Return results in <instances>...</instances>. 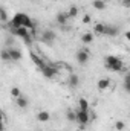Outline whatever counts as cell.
<instances>
[{
  "label": "cell",
  "instance_id": "9a60e30c",
  "mask_svg": "<svg viewBox=\"0 0 130 131\" xmlns=\"http://www.w3.org/2000/svg\"><path fill=\"white\" fill-rule=\"evenodd\" d=\"M106 28H107V25H104V23H95L92 32L95 35H104L106 34Z\"/></svg>",
  "mask_w": 130,
  "mask_h": 131
},
{
  "label": "cell",
  "instance_id": "ac0fdd59",
  "mask_svg": "<svg viewBox=\"0 0 130 131\" xmlns=\"http://www.w3.org/2000/svg\"><path fill=\"white\" fill-rule=\"evenodd\" d=\"M92 6H94V9H97V11H103V9H106L107 3H106V0H94V2H92Z\"/></svg>",
  "mask_w": 130,
  "mask_h": 131
},
{
  "label": "cell",
  "instance_id": "7c38bea8",
  "mask_svg": "<svg viewBox=\"0 0 130 131\" xmlns=\"http://www.w3.org/2000/svg\"><path fill=\"white\" fill-rule=\"evenodd\" d=\"M118 34H119V28H118V26H115V25H107V28H106V34H104V35L113 38V37H116Z\"/></svg>",
  "mask_w": 130,
  "mask_h": 131
},
{
  "label": "cell",
  "instance_id": "8fae6325",
  "mask_svg": "<svg viewBox=\"0 0 130 131\" xmlns=\"http://www.w3.org/2000/svg\"><path fill=\"white\" fill-rule=\"evenodd\" d=\"M94 40H95V34H94V32H84V34H81V41H83V44H84V46L92 44V43H94Z\"/></svg>",
  "mask_w": 130,
  "mask_h": 131
},
{
  "label": "cell",
  "instance_id": "d4e9b609",
  "mask_svg": "<svg viewBox=\"0 0 130 131\" xmlns=\"http://www.w3.org/2000/svg\"><path fill=\"white\" fill-rule=\"evenodd\" d=\"M123 89H124V92H126L127 95H130V82H124V84H123Z\"/></svg>",
  "mask_w": 130,
  "mask_h": 131
},
{
  "label": "cell",
  "instance_id": "30bf717a",
  "mask_svg": "<svg viewBox=\"0 0 130 131\" xmlns=\"http://www.w3.org/2000/svg\"><path fill=\"white\" fill-rule=\"evenodd\" d=\"M67 85H69L70 89H77V87L80 85V76H78L77 73L69 75V78H67Z\"/></svg>",
  "mask_w": 130,
  "mask_h": 131
},
{
  "label": "cell",
  "instance_id": "83f0119b",
  "mask_svg": "<svg viewBox=\"0 0 130 131\" xmlns=\"http://www.w3.org/2000/svg\"><path fill=\"white\" fill-rule=\"evenodd\" d=\"M124 38H126L127 41H130V29H129V31H126V32H124Z\"/></svg>",
  "mask_w": 130,
  "mask_h": 131
},
{
  "label": "cell",
  "instance_id": "6da1fadb",
  "mask_svg": "<svg viewBox=\"0 0 130 131\" xmlns=\"http://www.w3.org/2000/svg\"><path fill=\"white\" fill-rule=\"evenodd\" d=\"M104 67L107 70H110V72H123L124 61L116 55H107L104 58Z\"/></svg>",
  "mask_w": 130,
  "mask_h": 131
},
{
  "label": "cell",
  "instance_id": "5b68a950",
  "mask_svg": "<svg viewBox=\"0 0 130 131\" xmlns=\"http://www.w3.org/2000/svg\"><path fill=\"white\" fill-rule=\"evenodd\" d=\"M112 87V79L109 76H101L99 79L97 81V89L99 92H106Z\"/></svg>",
  "mask_w": 130,
  "mask_h": 131
},
{
  "label": "cell",
  "instance_id": "d6986e66",
  "mask_svg": "<svg viewBox=\"0 0 130 131\" xmlns=\"http://www.w3.org/2000/svg\"><path fill=\"white\" fill-rule=\"evenodd\" d=\"M66 119H67L69 122H77V110L69 108V110L66 111Z\"/></svg>",
  "mask_w": 130,
  "mask_h": 131
},
{
  "label": "cell",
  "instance_id": "5bb4252c",
  "mask_svg": "<svg viewBox=\"0 0 130 131\" xmlns=\"http://www.w3.org/2000/svg\"><path fill=\"white\" fill-rule=\"evenodd\" d=\"M15 101V105L18 107V108H28V105H29V99L26 98V96H20V98H17V99H14Z\"/></svg>",
  "mask_w": 130,
  "mask_h": 131
},
{
  "label": "cell",
  "instance_id": "e0dca14e",
  "mask_svg": "<svg viewBox=\"0 0 130 131\" xmlns=\"http://www.w3.org/2000/svg\"><path fill=\"white\" fill-rule=\"evenodd\" d=\"M31 60H32V61H34V64L37 66V67H38L40 70H41V69H43V67L46 66V63H44V61H43V60H41L40 57H37L35 53H31Z\"/></svg>",
  "mask_w": 130,
  "mask_h": 131
},
{
  "label": "cell",
  "instance_id": "ffe728a7",
  "mask_svg": "<svg viewBox=\"0 0 130 131\" xmlns=\"http://www.w3.org/2000/svg\"><path fill=\"white\" fill-rule=\"evenodd\" d=\"M113 130L115 131H124L126 130V122L124 121H116L113 124Z\"/></svg>",
  "mask_w": 130,
  "mask_h": 131
},
{
  "label": "cell",
  "instance_id": "4316f807",
  "mask_svg": "<svg viewBox=\"0 0 130 131\" xmlns=\"http://www.w3.org/2000/svg\"><path fill=\"white\" fill-rule=\"evenodd\" d=\"M121 5L124 8H130V0H121Z\"/></svg>",
  "mask_w": 130,
  "mask_h": 131
},
{
  "label": "cell",
  "instance_id": "2e32d148",
  "mask_svg": "<svg viewBox=\"0 0 130 131\" xmlns=\"http://www.w3.org/2000/svg\"><path fill=\"white\" fill-rule=\"evenodd\" d=\"M78 110H83V111H90V104L86 98H80L78 99Z\"/></svg>",
  "mask_w": 130,
  "mask_h": 131
},
{
  "label": "cell",
  "instance_id": "3957f363",
  "mask_svg": "<svg viewBox=\"0 0 130 131\" xmlns=\"http://www.w3.org/2000/svg\"><path fill=\"white\" fill-rule=\"evenodd\" d=\"M90 111H83V110H77V122L84 128L90 124Z\"/></svg>",
  "mask_w": 130,
  "mask_h": 131
},
{
  "label": "cell",
  "instance_id": "7a4b0ae2",
  "mask_svg": "<svg viewBox=\"0 0 130 131\" xmlns=\"http://www.w3.org/2000/svg\"><path fill=\"white\" fill-rule=\"evenodd\" d=\"M75 60H77L78 64L86 66L87 63H89V60H90V50H89L87 47H81V49H78L77 53H75Z\"/></svg>",
  "mask_w": 130,
  "mask_h": 131
},
{
  "label": "cell",
  "instance_id": "9c48e42d",
  "mask_svg": "<svg viewBox=\"0 0 130 131\" xmlns=\"http://www.w3.org/2000/svg\"><path fill=\"white\" fill-rule=\"evenodd\" d=\"M9 50V55H11V61H20L22 60V50L17 49V47H8Z\"/></svg>",
  "mask_w": 130,
  "mask_h": 131
},
{
  "label": "cell",
  "instance_id": "277c9868",
  "mask_svg": "<svg viewBox=\"0 0 130 131\" xmlns=\"http://www.w3.org/2000/svg\"><path fill=\"white\" fill-rule=\"evenodd\" d=\"M55 38H57V34L54 32L52 29H44L41 32V35H40V40L43 43H46V44H52L55 41Z\"/></svg>",
  "mask_w": 130,
  "mask_h": 131
},
{
  "label": "cell",
  "instance_id": "4fadbf2b",
  "mask_svg": "<svg viewBox=\"0 0 130 131\" xmlns=\"http://www.w3.org/2000/svg\"><path fill=\"white\" fill-rule=\"evenodd\" d=\"M66 12H67L69 18H77V17L80 15V8H78L77 5H70V6H69V9H67Z\"/></svg>",
  "mask_w": 130,
  "mask_h": 131
},
{
  "label": "cell",
  "instance_id": "44dd1931",
  "mask_svg": "<svg viewBox=\"0 0 130 131\" xmlns=\"http://www.w3.org/2000/svg\"><path fill=\"white\" fill-rule=\"evenodd\" d=\"M9 93H11V98H12V99H17V98H20V96H22V90H20L18 87H12Z\"/></svg>",
  "mask_w": 130,
  "mask_h": 131
},
{
  "label": "cell",
  "instance_id": "cb8c5ba5",
  "mask_svg": "<svg viewBox=\"0 0 130 131\" xmlns=\"http://www.w3.org/2000/svg\"><path fill=\"white\" fill-rule=\"evenodd\" d=\"M0 20H2L3 23H6V21H8V14H6V9H5V8H2V9H0Z\"/></svg>",
  "mask_w": 130,
  "mask_h": 131
},
{
  "label": "cell",
  "instance_id": "52a82bcc",
  "mask_svg": "<svg viewBox=\"0 0 130 131\" xmlns=\"http://www.w3.org/2000/svg\"><path fill=\"white\" fill-rule=\"evenodd\" d=\"M35 119H37L40 124H46V122H49V121H51V113H49V111H46V110H40V111H37Z\"/></svg>",
  "mask_w": 130,
  "mask_h": 131
},
{
  "label": "cell",
  "instance_id": "7402d4cb",
  "mask_svg": "<svg viewBox=\"0 0 130 131\" xmlns=\"http://www.w3.org/2000/svg\"><path fill=\"white\" fill-rule=\"evenodd\" d=\"M2 60H3L5 63L11 61V55H9V50H8V47H5V49L2 50Z\"/></svg>",
  "mask_w": 130,
  "mask_h": 131
},
{
  "label": "cell",
  "instance_id": "484cf974",
  "mask_svg": "<svg viewBox=\"0 0 130 131\" xmlns=\"http://www.w3.org/2000/svg\"><path fill=\"white\" fill-rule=\"evenodd\" d=\"M123 81H124V82H130V70L124 73V76H123Z\"/></svg>",
  "mask_w": 130,
  "mask_h": 131
},
{
  "label": "cell",
  "instance_id": "f1b7e54d",
  "mask_svg": "<svg viewBox=\"0 0 130 131\" xmlns=\"http://www.w3.org/2000/svg\"><path fill=\"white\" fill-rule=\"evenodd\" d=\"M34 2H37V0H34Z\"/></svg>",
  "mask_w": 130,
  "mask_h": 131
},
{
  "label": "cell",
  "instance_id": "ba28073f",
  "mask_svg": "<svg viewBox=\"0 0 130 131\" xmlns=\"http://www.w3.org/2000/svg\"><path fill=\"white\" fill-rule=\"evenodd\" d=\"M70 18H69V15H67V12H57V15H55V21L60 25V26H66L67 25V21H69Z\"/></svg>",
  "mask_w": 130,
  "mask_h": 131
},
{
  "label": "cell",
  "instance_id": "603a6c76",
  "mask_svg": "<svg viewBox=\"0 0 130 131\" xmlns=\"http://www.w3.org/2000/svg\"><path fill=\"white\" fill-rule=\"evenodd\" d=\"M90 21H92V15L90 14H84L81 17V23L83 25H90Z\"/></svg>",
  "mask_w": 130,
  "mask_h": 131
},
{
  "label": "cell",
  "instance_id": "8992f818",
  "mask_svg": "<svg viewBox=\"0 0 130 131\" xmlns=\"http://www.w3.org/2000/svg\"><path fill=\"white\" fill-rule=\"evenodd\" d=\"M41 73H43V76L44 78H48V79H54L55 76H57V69L54 67V66H49V64H46L43 69H41Z\"/></svg>",
  "mask_w": 130,
  "mask_h": 131
}]
</instances>
